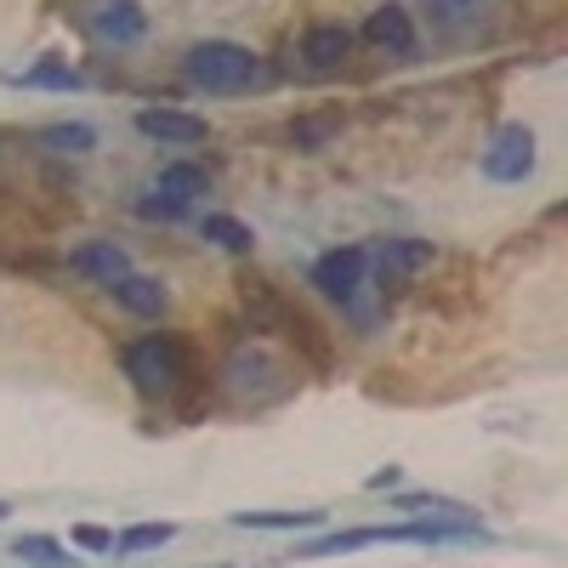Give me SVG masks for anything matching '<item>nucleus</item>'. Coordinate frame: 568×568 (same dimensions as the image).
Returning a JSON list of instances; mask_svg holds the SVG:
<instances>
[{
    "label": "nucleus",
    "instance_id": "obj_25",
    "mask_svg": "<svg viewBox=\"0 0 568 568\" xmlns=\"http://www.w3.org/2000/svg\"><path fill=\"white\" fill-rule=\"evenodd\" d=\"M398 478H404V471H398V466H382V471H369V489H393Z\"/></svg>",
    "mask_w": 568,
    "mask_h": 568
},
{
    "label": "nucleus",
    "instance_id": "obj_7",
    "mask_svg": "<svg viewBox=\"0 0 568 568\" xmlns=\"http://www.w3.org/2000/svg\"><path fill=\"white\" fill-rule=\"evenodd\" d=\"M136 131L149 142H171V149H194V142L211 136L200 114H182V109H136Z\"/></svg>",
    "mask_w": 568,
    "mask_h": 568
},
{
    "label": "nucleus",
    "instance_id": "obj_10",
    "mask_svg": "<svg viewBox=\"0 0 568 568\" xmlns=\"http://www.w3.org/2000/svg\"><path fill=\"white\" fill-rule=\"evenodd\" d=\"M91 34H98L103 45H136L142 34H149V12H142L136 0H98Z\"/></svg>",
    "mask_w": 568,
    "mask_h": 568
},
{
    "label": "nucleus",
    "instance_id": "obj_9",
    "mask_svg": "<svg viewBox=\"0 0 568 568\" xmlns=\"http://www.w3.org/2000/svg\"><path fill=\"white\" fill-rule=\"evenodd\" d=\"M69 273H80L91 284H114V278L131 273V251L120 240H85V245L69 251Z\"/></svg>",
    "mask_w": 568,
    "mask_h": 568
},
{
    "label": "nucleus",
    "instance_id": "obj_21",
    "mask_svg": "<svg viewBox=\"0 0 568 568\" xmlns=\"http://www.w3.org/2000/svg\"><path fill=\"white\" fill-rule=\"evenodd\" d=\"M393 511H409V517H478V511H466L460 500H444V495H398Z\"/></svg>",
    "mask_w": 568,
    "mask_h": 568
},
{
    "label": "nucleus",
    "instance_id": "obj_26",
    "mask_svg": "<svg viewBox=\"0 0 568 568\" xmlns=\"http://www.w3.org/2000/svg\"><path fill=\"white\" fill-rule=\"evenodd\" d=\"M7 517H12V500H0V524H7Z\"/></svg>",
    "mask_w": 568,
    "mask_h": 568
},
{
    "label": "nucleus",
    "instance_id": "obj_20",
    "mask_svg": "<svg viewBox=\"0 0 568 568\" xmlns=\"http://www.w3.org/2000/svg\"><path fill=\"white\" fill-rule=\"evenodd\" d=\"M176 540V524H131L114 535V557H142V551H160Z\"/></svg>",
    "mask_w": 568,
    "mask_h": 568
},
{
    "label": "nucleus",
    "instance_id": "obj_3",
    "mask_svg": "<svg viewBox=\"0 0 568 568\" xmlns=\"http://www.w3.org/2000/svg\"><path fill=\"white\" fill-rule=\"evenodd\" d=\"M307 284L324 296V302H342L353 307L364 296V284H369V245H336V251H324L307 273Z\"/></svg>",
    "mask_w": 568,
    "mask_h": 568
},
{
    "label": "nucleus",
    "instance_id": "obj_11",
    "mask_svg": "<svg viewBox=\"0 0 568 568\" xmlns=\"http://www.w3.org/2000/svg\"><path fill=\"white\" fill-rule=\"evenodd\" d=\"M364 40L387 58H415V18L404 7H375L364 18Z\"/></svg>",
    "mask_w": 568,
    "mask_h": 568
},
{
    "label": "nucleus",
    "instance_id": "obj_8",
    "mask_svg": "<svg viewBox=\"0 0 568 568\" xmlns=\"http://www.w3.org/2000/svg\"><path fill=\"white\" fill-rule=\"evenodd\" d=\"M347 58H353V29L347 23H313L302 34V63L313 74H336V69H347Z\"/></svg>",
    "mask_w": 568,
    "mask_h": 568
},
{
    "label": "nucleus",
    "instance_id": "obj_2",
    "mask_svg": "<svg viewBox=\"0 0 568 568\" xmlns=\"http://www.w3.org/2000/svg\"><path fill=\"white\" fill-rule=\"evenodd\" d=\"M120 369H125V382L142 393V398H176L187 387V347L176 336H142L120 353Z\"/></svg>",
    "mask_w": 568,
    "mask_h": 568
},
{
    "label": "nucleus",
    "instance_id": "obj_19",
    "mask_svg": "<svg viewBox=\"0 0 568 568\" xmlns=\"http://www.w3.org/2000/svg\"><path fill=\"white\" fill-rule=\"evenodd\" d=\"M12 557H23L29 568H80V557L58 540V535H18Z\"/></svg>",
    "mask_w": 568,
    "mask_h": 568
},
{
    "label": "nucleus",
    "instance_id": "obj_14",
    "mask_svg": "<svg viewBox=\"0 0 568 568\" xmlns=\"http://www.w3.org/2000/svg\"><path fill=\"white\" fill-rule=\"evenodd\" d=\"M34 142L45 154H63V160H80L98 149V125H85V120H52V125H40Z\"/></svg>",
    "mask_w": 568,
    "mask_h": 568
},
{
    "label": "nucleus",
    "instance_id": "obj_15",
    "mask_svg": "<svg viewBox=\"0 0 568 568\" xmlns=\"http://www.w3.org/2000/svg\"><path fill=\"white\" fill-rule=\"evenodd\" d=\"M227 524L233 529H256V535H302V529L324 524V511H233Z\"/></svg>",
    "mask_w": 568,
    "mask_h": 568
},
{
    "label": "nucleus",
    "instance_id": "obj_23",
    "mask_svg": "<svg viewBox=\"0 0 568 568\" xmlns=\"http://www.w3.org/2000/svg\"><path fill=\"white\" fill-rule=\"evenodd\" d=\"M336 125H342L336 114H324V120H302V125H291V136L302 142V149H318V142H324L329 131H336Z\"/></svg>",
    "mask_w": 568,
    "mask_h": 568
},
{
    "label": "nucleus",
    "instance_id": "obj_13",
    "mask_svg": "<svg viewBox=\"0 0 568 568\" xmlns=\"http://www.w3.org/2000/svg\"><path fill=\"white\" fill-rule=\"evenodd\" d=\"M154 194H165V200H176V205L194 211V200L211 194V171L194 165V160H171V165L154 176Z\"/></svg>",
    "mask_w": 568,
    "mask_h": 568
},
{
    "label": "nucleus",
    "instance_id": "obj_22",
    "mask_svg": "<svg viewBox=\"0 0 568 568\" xmlns=\"http://www.w3.org/2000/svg\"><path fill=\"white\" fill-rule=\"evenodd\" d=\"M136 216H142V222H182L187 205H176V200H165V194H154V187H149V194L136 200Z\"/></svg>",
    "mask_w": 568,
    "mask_h": 568
},
{
    "label": "nucleus",
    "instance_id": "obj_16",
    "mask_svg": "<svg viewBox=\"0 0 568 568\" xmlns=\"http://www.w3.org/2000/svg\"><path fill=\"white\" fill-rule=\"evenodd\" d=\"M426 18H433L444 34H466L489 18V0H420Z\"/></svg>",
    "mask_w": 568,
    "mask_h": 568
},
{
    "label": "nucleus",
    "instance_id": "obj_12",
    "mask_svg": "<svg viewBox=\"0 0 568 568\" xmlns=\"http://www.w3.org/2000/svg\"><path fill=\"white\" fill-rule=\"evenodd\" d=\"M433 245L426 240H387L382 251H369V262H375V273H382V284H404V278H415L420 267H433Z\"/></svg>",
    "mask_w": 568,
    "mask_h": 568
},
{
    "label": "nucleus",
    "instance_id": "obj_24",
    "mask_svg": "<svg viewBox=\"0 0 568 568\" xmlns=\"http://www.w3.org/2000/svg\"><path fill=\"white\" fill-rule=\"evenodd\" d=\"M80 551H114V529H98V524H74V535H69Z\"/></svg>",
    "mask_w": 568,
    "mask_h": 568
},
{
    "label": "nucleus",
    "instance_id": "obj_1",
    "mask_svg": "<svg viewBox=\"0 0 568 568\" xmlns=\"http://www.w3.org/2000/svg\"><path fill=\"white\" fill-rule=\"evenodd\" d=\"M182 74H187V85L227 98V91H251L262 80V58L240 40H200V45H187Z\"/></svg>",
    "mask_w": 568,
    "mask_h": 568
},
{
    "label": "nucleus",
    "instance_id": "obj_18",
    "mask_svg": "<svg viewBox=\"0 0 568 568\" xmlns=\"http://www.w3.org/2000/svg\"><path fill=\"white\" fill-rule=\"evenodd\" d=\"M12 85H23V91H85V74H80V69H69L63 58H45V63H34V69L12 74Z\"/></svg>",
    "mask_w": 568,
    "mask_h": 568
},
{
    "label": "nucleus",
    "instance_id": "obj_17",
    "mask_svg": "<svg viewBox=\"0 0 568 568\" xmlns=\"http://www.w3.org/2000/svg\"><path fill=\"white\" fill-rule=\"evenodd\" d=\"M200 233H205L216 251H227V256H251V251H256V233H251L240 216H227V211H211V216L200 222Z\"/></svg>",
    "mask_w": 568,
    "mask_h": 568
},
{
    "label": "nucleus",
    "instance_id": "obj_6",
    "mask_svg": "<svg viewBox=\"0 0 568 568\" xmlns=\"http://www.w3.org/2000/svg\"><path fill=\"white\" fill-rule=\"evenodd\" d=\"M103 291L114 296V307H125L131 318H165L171 313V291L154 278V273H125V278H114V284H103Z\"/></svg>",
    "mask_w": 568,
    "mask_h": 568
},
{
    "label": "nucleus",
    "instance_id": "obj_4",
    "mask_svg": "<svg viewBox=\"0 0 568 568\" xmlns=\"http://www.w3.org/2000/svg\"><path fill=\"white\" fill-rule=\"evenodd\" d=\"M484 176L489 182H529L535 176V131L529 125H500L484 149Z\"/></svg>",
    "mask_w": 568,
    "mask_h": 568
},
{
    "label": "nucleus",
    "instance_id": "obj_5",
    "mask_svg": "<svg viewBox=\"0 0 568 568\" xmlns=\"http://www.w3.org/2000/svg\"><path fill=\"white\" fill-rule=\"evenodd\" d=\"M273 375H278V364H273L262 347H240V353L227 358L222 382H227V393H233V398L262 404V398H278V393H284V382H273Z\"/></svg>",
    "mask_w": 568,
    "mask_h": 568
}]
</instances>
